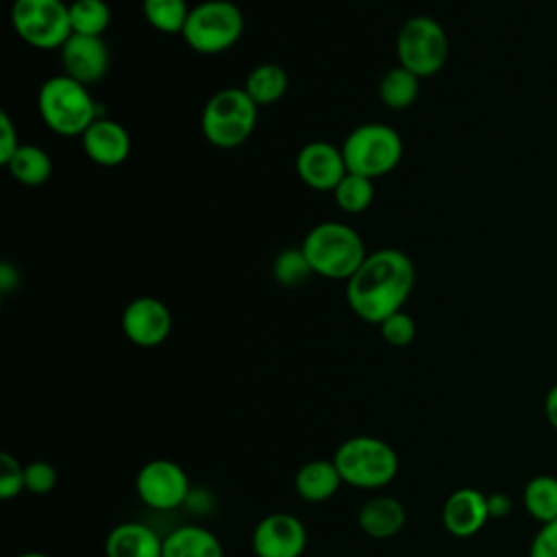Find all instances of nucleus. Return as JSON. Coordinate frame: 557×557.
<instances>
[{
    "instance_id": "f257e3e1",
    "label": "nucleus",
    "mask_w": 557,
    "mask_h": 557,
    "mask_svg": "<svg viewBox=\"0 0 557 557\" xmlns=\"http://www.w3.org/2000/svg\"><path fill=\"white\" fill-rule=\"evenodd\" d=\"M416 285V268L407 252L379 248L368 252L359 270L348 278L346 300L357 318L381 324L403 309Z\"/></svg>"
},
{
    "instance_id": "f03ea898",
    "label": "nucleus",
    "mask_w": 557,
    "mask_h": 557,
    "mask_svg": "<svg viewBox=\"0 0 557 557\" xmlns=\"http://www.w3.org/2000/svg\"><path fill=\"white\" fill-rule=\"evenodd\" d=\"M300 248L305 250L313 274L333 281H348L368 257L361 235L344 222L315 224L305 235Z\"/></svg>"
},
{
    "instance_id": "7ed1b4c3",
    "label": "nucleus",
    "mask_w": 557,
    "mask_h": 557,
    "mask_svg": "<svg viewBox=\"0 0 557 557\" xmlns=\"http://www.w3.org/2000/svg\"><path fill=\"white\" fill-rule=\"evenodd\" d=\"M37 109L44 124L61 137H83V133L100 117L89 87L67 74L44 81L37 96Z\"/></svg>"
},
{
    "instance_id": "20e7f679",
    "label": "nucleus",
    "mask_w": 557,
    "mask_h": 557,
    "mask_svg": "<svg viewBox=\"0 0 557 557\" xmlns=\"http://www.w3.org/2000/svg\"><path fill=\"white\" fill-rule=\"evenodd\" d=\"M333 461L344 483L357 490L385 487L398 474L396 450L374 435H352L344 440L337 446Z\"/></svg>"
},
{
    "instance_id": "39448f33",
    "label": "nucleus",
    "mask_w": 557,
    "mask_h": 557,
    "mask_svg": "<svg viewBox=\"0 0 557 557\" xmlns=\"http://www.w3.org/2000/svg\"><path fill=\"white\" fill-rule=\"evenodd\" d=\"M257 109L244 87H224L207 100L200 115V131L220 150L237 148L252 135Z\"/></svg>"
},
{
    "instance_id": "423d86ee",
    "label": "nucleus",
    "mask_w": 557,
    "mask_h": 557,
    "mask_svg": "<svg viewBox=\"0 0 557 557\" xmlns=\"http://www.w3.org/2000/svg\"><path fill=\"white\" fill-rule=\"evenodd\" d=\"M403 150L405 148L398 131L383 122L359 124L342 144L348 172L372 181L396 170L403 159Z\"/></svg>"
},
{
    "instance_id": "0eeeda50",
    "label": "nucleus",
    "mask_w": 557,
    "mask_h": 557,
    "mask_svg": "<svg viewBox=\"0 0 557 557\" xmlns=\"http://www.w3.org/2000/svg\"><path fill=\"white\" fill-rule=\"evenodd\" d=\"M244 13L231 0H205L191 7L183 28L185 44L198 54H220L244 35Z\"/></svg>"
},
{
    "instance_id": "6e6552de",
    "label": "nucleus",
    "mask_w": 557,
    "mask_h": 557,
    "mask_svg": "<svg viewBox=\"0 0 557 557\" xmlns=\"http://www.w3.org/2000/svg\"><path fill=\"white\" fill-rule=\"evenodd\" d=\"M398 65L418 78L437 74L448 59V37L444 26L429 15L409 17L396 35Z\"/></svg>"
},
{
    "instance_id": "1a4fd4ad",
    "label": "nucleus",
    "mask_w": 557,
    "mask_h": 557,
    "mask_svg": "<svg viewBox=\"0 0 557 557\" xmlns=\"http://www.w3.org/2000/svg\"><path fill=\"white\" fill-rule=\"evenodd\" d=\"M11 24L22 41L37 50H54L70 39V4L63 0H15Z\"/></svg>"
},
{
    "instance_id": "9d476101",
    "label": "nucleus",
    "mask_w": 557,
    "mask_h": 557,
    "mask_svg": "<svg viewBox=\"0 0 557 557\" xmlns=\"http://www.w3.org/2000/svg\"><path fill=\"white\" fill-rule=\"evenodd\" d=\"M139 500L154 511H172L185 505L191 485L187 472L172 459H152L135 476Z\"/></svg>"
},
{
    "instance_id": "9b49d317",
    "label": "nucleus",
    "mask_w": 557,
    "mask_h": 557,
    "mask_svg": "<svg viewBox=\"0 0 557 557\" xmlns=\"http://www.w3.org/2000/svg\"><path fill=\"white\" fill-rule=\"evenodd\" d=\"M250 544L257 557H300L307 548V529L298 516L274 511L255 524Z\"/></svg>"
},
{
    "instance_id": "f8f14e48",
    "label": "nucleus",
    "mask_w": 557,
    "mask_h": 557,
    "mask_svg": "<svg viewBox=\"0 0 557 557\" xmlns=\"http://www.w3.org/2000/svg\"><path fill=\"white\" fill-rule=\"evenodd\" d=\"M122 331L131 344L154 348L168 339L172 331V313L163 300L154 296H137L122 311Z\"/></svg>"
},
{
    "instance_id": "ddd939ff",
    "label": "nucleus",
    "mask_w": 557,
    "mask_h": 557,
    "mask_svg": "<svg viewBox=\"0 0 557 557\" xmlns=\"http://www.w3.org/2000/svg\"><path fill=\"white\" fill-rule=\"evenodd\" d=\"M296 172L300 181L315 191H333L348 174L342 148L315 139L305 144L296 154Z\"/></svg>"
},
{
    "instance_id": "4468645a",
    "label": "nucleus",
    "mask_w": 557,
    "mask_h": 557,
    "mask_svg": "<svg viewBox=\"0 0 557 557\" xmlns=\"http://www.w3.org/2000/svg\"><path fill=\"white\" fill-rule=\"evenodd\" d=\"M59 52H61L63 74H67L70 78L87 87L102 81L109 72L111 57L102 37L72 33Z\"/></svg>"
},
{
    "instance_id": "2eb2a0df",
    "label": "nucleus",
    "mask_w": 557,
    "mask_h": 557,
    "mask_svg": "<svg viewBox=\"0 0 557 557\" xmlns=\"http://www.w3.org/2000/svg\"><path fill=\"white\" fill-rule=\"evenodd\" d=\"M490 520L487 496L474 487L455 490L442 509L444 529L455 537H470L479 533Z\"/></svg>"
},
{
    "instance_id": "dca6fc26",
    "label": "nucleus",
    "mask_w": 557,
    "mask_h": 557,
    "mask_svg": "<svg viewBox=\"0 0 557 557\" xmlns=\"http://www.w3.org/2000/svg\"><path fill=\"white\" fill-rule=\"evenodd\" d=\"M83 152L96 165L113 168L128 159L131 154V135L128 131L109 117H98L81 137Z\"/></svg>"
},
{
    "instance_id": "f3484780",
    "label": "nucleus",
    "mask_w": 557,
    "mask_h": 557,
    "mask_svg": "<svg viewBox=\"0 0 557 557\" xmlns=\"http://www.w3.org/2000/svg\"><path fill=\"white\" fill-rule=\"evenodd\" d=\"M107 557H163V537L144 522H120L104 540Z\"/></svg>"
},
{
    "instance_id": "a211bd4d",
    "label": "nucleus",
    "mask_w": 557,
    "mask_h": 557,
    "mask_svg": "<svg viewBox=\"0 0 557 557\" xmlns=\"http://www.w3.org/2000/svg\"><path fill=\"white\" fill-rule=\"evenodd\" d=\"M405 520H407V513L403 503L387 494L368 498L357 511L359 529L372 540L394 537L405 527Z\"/></svg>"
},
{
    "instance_id": "6ab92c4d",
    "label": "nucleus",
    "mask_w": 557,
    "mask_h": 557,
    "mask_svg": "<svg viewBox=\"0 0 557 557\" xmlns=\"http://www.w3.org/2000/svg\"><path fill=\"white\" fill-rule=\"evenodd\" d=\"M344 479L333 459H311L296 470L294 490L307 503H324L337 494Z\"/></svg>"
},
{
    "instance_id": "aec40b11",
    "label": "nucleus",
    "mask_w": 557,
    "mask_h": 557,
    "mask_svg": "<svg viewBox=\"0 0 557 557\" xmlns=\"http://www.w3.org/2000/svg\"><path fill=\"white\" fill-rule=\"evenodd\" d=\"M163 557H224V548L207 527L181 524L163 537Z\"/></svg>"
},
{
    "instance_id": "412c9836",
    "label": "nucleus",
    "mask_w": 557,
    "mask_h": 557,
    "mask_svg": "<svg viewBox=\"0 0 557 557\" xmlns=\"http://www.w3.org/2000/svg\"><path fill=\"white\" fill-rule=\"evenodd\" d=\"M7 170L17 183L26 187H39L52 176V159L39 146L20 144L15 154L9 159Z\"/></svg>"
},
{
    "instance_id": "4be33fe9",
    "label": "nucleus",
    "mask_w": 557,
    "mask_h": 557,
    "mask_svg": "<svg viewBox=\"0 0 557 557\" xmlns=\"http://www.w3.org/2000/svg\"><path fill=\"white\" fill-rule=\"evenodd\" d=\"M244 89L257 107L274 104L287 91V74L276 63H259L246 76Z\"/></svg>"
},
{
    "instance_id": "5701e85b",
    "label": "nucleus",
    "mask_w": 557,
    "mask_h": 557,
    "mask_svg": "<svg viewBox=\"0 0 557 557\" xmlns=\"http://www.w3.org/2000/svg\"><path fill=\"white\" fill-rule=\"evenodd\" d=\"M420 96V78L403 65L387 70L379 83V98L385 107L403 111L409 109Z\"/></svg>"
},
{
    "instance_id": "b1692460",
    "label": "nucleus",
    "mask_w": 557,
    "mask_h": 557,
    "mask_svg": "<svg viewBox=\"0 0 557 557\" xmlns=\"http://www.w3.org/2000/svg\"><path fill=\"white\" fill-rule=\"evenodd\" d=\"M522 505L542 524L557 520V476L537 474L529 479L522 490Z\"/></svg>"
},
{
    "instance_id": "393cba45",
    "label": "nucleus",
    "mask_w": 557,
    "mask_h": 557,
    "mask_svg": "<svg viewBox=\"0 0 557 557\" xmlns=\"http://www.w3.org/2000/svg\"><path fill=\"white\" fill-rule=\"evenodd\" d=\"M141 11L154 30L165 35H181L191 9L185 0H141Z\"/></svg>"
},
{
    "instance_id": "a878e982",
    "label": "nucleus",
    "mask_w": 557,
    "mask_h": 557,
    "mask_svg": "<svg viewBox=\"0 0 557 557\" xmlns=\"http://www.w3.org/2000/svg\"><path fill=\"white\" fill-rule=\"evenodd\" d=\"M70 24L74 35L102 37L111 24V9L107 0H74L70 4Z\"/></svg>"
},
{
    "instance_id": "bb28decb",
    "label": "nucleus",
    "mask_w": 557,
    "mask_h": 557,
    "mask_svg": "<svg viewBox=\"0 0 557 557\" xmlns=\"http://www.w3.org/2000/svg\"><path fill=\"white\" fill-rule=\"evenodd\" d=\"M333 198L344 213H361L374 200V183L372 178L348 172L333 189Z\"/></svg>"
},
{
    "instance_id": "cd10ccee",
    "label": "nucleus",
    "mask_w": 557,
    "mask_h": 557,
    "mask_svg": "<svg viewBox=\"0 0 557 557\" xmlns=\"http://www.w3.org/2000/svg\"><path fill=\"white\" fill-rule=\"evenodd\" d=\"M313 274L305 250L298 246L283 248L272 263V276L283 287H298Z\"/></svg>"
},
{
    "instance_id": "c85d7f7f",
    "label": "nucleus",
    "mask_w": 557,
    "mask_h": 557,
    "mask_svg": "<svg viewBox=\"0 0 557 557\" xmlns=\"http://www.w3.org/2000/svg\"><path fill=\"white\" fill-rule=\"evenodd\" d=\"M381 337L385 344L394 346V348H405L416 339V320L407 313V311H396L392 315H387L381 324H379Z\"/></svg>"
},
{
    "instance_id": "c756f323",
    "label": "nucleus",
    "mask_w": 557,
    "mask_h": 557,
    "mask_svg": "<svg viewBox=\"0 0 557 557\" xmlns=\"http://www.w3.org/2000/svg\"><path fill=\"white\" fill-rule=\"evenodd\" d=\"M26 492L24 490V466L11 455V453H0V498L11 500L17 494Z\"/></svg>"
},
{
    "instance_id": "7c9ffc66",
    "label": "nucleus",
    "mask_w": 557,
    "mask_h": 557,
    "mask_svg": "<svg viewBox=\"0 0 557 557\" xmlns=\"http://www.w3.org/2000/svg\"><path fill=\"white\" fill-rule=\"evenodd\" d=\"M57 487V468L44 459L24 466V490L30 494H50Z\"/></svg>"
},
{
    "instance_id": "2f4dec72",
    "label": "nucleus",
    "mask_w": 557,
    "mask_h": 557,
    "mask_svg": "<svg viewBox=\"0 0 557 557\" xmlns=\"http://www.w3.org/2000/svg\"><path fill=\"white\" fill-rule=\"evenodd\" d=\"M529 557H557V520L540 527L531 540Z\"/></svg>"
},
{
    "instance_id": "473e14b6",
    "label": "nucleus",
    "mask_w": 557,
    "mask_h": 557,
    "mask_svg": "<svg viewBox=\"0 0 557 557\" xmlns=\"http://www.w3.org/2000/svg\"><path fill=\"white\" fill-rule=\"evenodd\" d=\"M17 148H20L17 131H15L9 113L0 111V161L7 165Z\"/></svg>"
},
{
    "instance_id": "72a5a7b5",
    "label": "nucleus",
    "mask_w": 557,
    "mask_h": 557,
    "mask_svg": "<svg viewBox=\"0 0 557 557\" xmlns=\"http://www.w3.org/2000/svg\"><path fill=\"white\" fill-rule=\"evenodd\" d=\"M487 509H490V518H505V516L511 513L513 503L507 494L496 492V494L487 496Z\"/></svg>"
},
{
    "instance_id": "f704fd0d",
    "label": "nucleus",
    "mask_w": 557,
    "mask_h": 557,
    "mask_svg": "<svg viewBox=\"0 0 557 557\" xmlns=\"http://www.w3.org/2000/svg\"><path fill=\"white\" fill-rule=\"evenodd\" d=\"M20 285V274H17V270L11 265V263H0V287H2V292L4 294H9V292H13L15 287Z\"/></svg>"
},
{
    "instance_id": "c9c22d12",
    "label": "nucleus",
    "mask_w": 557,
    "mask_h": 557,
    "mask_svg": "<svg viewBox=\"0 0 557 557\" xmlns=\"http://www.w3.org/2000/svg\"><path fill=\"white\" fill-rule=\"evenodd\" d=\"M544 416L548 424L557 431V383L544 396Z\"/></svg>"
},
{
    "instance_id": "e433bc0d",
    "label": "nucleus",
    "mask_w": 557,
    "mask_h": 557,
    "mask_svg": "<svg viewBox=\"0 0 557 557\" xmlns=\"http://www.w3.org/2000/svg\"><path fill=\"white\" fill-rule=\"evenodd\" d=\"M17 557H50V555L39 553V550H30V553H22V555H17Z\"/></svg>"
}]
</instances>
